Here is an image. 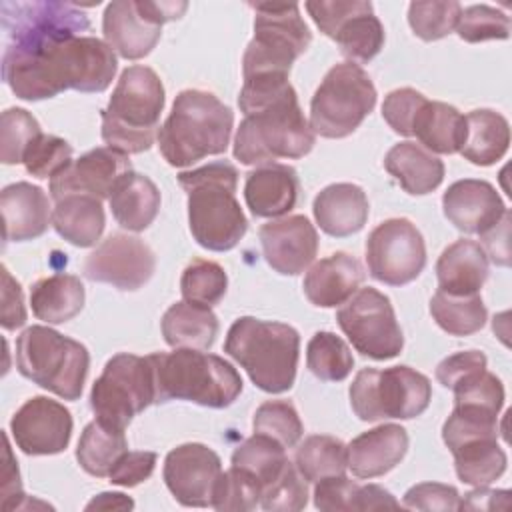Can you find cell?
<instances>
[{"label":"cell","instance_id":"19","mask_svg":"<svg viewBox=\"0 0 512 512\" xmlns=\"http://www.w3.org/2000/svg\"><path fill=\"white\" fill-rule=\"evenodd\" d=\"M222 474L220 456L200 442L172 448L164 460V482L182 506H212L216 482Z\"/></svg>","mask_w":512,"mask_h":512},{"label":"cell","instance_id":"11","mask_svg":"<svg viewBox=\"0 0 512 512\" xmlns=\"http://www.w3.org/2000/svg\"><path fill=\"white\" fill-rule=\"evenodd\" d=\"M370 76L354 62L332 66L310 100V128L322 138H346L376 106Z\"/></svg>","mask_w":512,"mask_h":512},{"label":"cell","instance_id":"50","mask_svg":"<svg viewBox=\"0 0 512 512\" xmlns=\"http://www.w3.org/2000/svg\"><path fill=\"white\" fill-rule=\"evenodd\" d=\"M72 162V146L54 134L36 136L24 152V168L36 178H54Z\"/></svg>","mask_w":512,"mask_h":512},{"label":"cell","instance_id":"56","mask_svg":"<svg viewBox=\"0 0 512 512\" xmlns=\"http://www.w3.org/2000/svg\"><path fill=\"white\" fill-rule=\"evenodd\" d=\"M304 6L312 16L314 24L320 28V32L328 38H334L344 20H348L354 12H358L364 6V0H310Z\"/></svg>","mask_w":512,"mask_h":512},{"label":"cell","instance_id":"61","mask_svg":"<svg viewBox=\"0 0 512 512\" xmlns=\"http://www.w3.org/2000/svg\"><path fill=\"white\" fill-rule=\"evenodd\" d=\"M510 504V490H490L476 486V490L460 498L458 510H504Z\"/></svg>","mask_w":512,"mask_h":512},{"label":"cell","instance_id":"27","mask_svg":"<svg viewBox=\"0 0 512 512\" xmlns=\"http://www.w3.org/2000/svg\"><path fill=\"white\" fill-rule=\"evenodd\" d=\"M312 212L324 234L346 238L364 228L370 204L366 192L358 184L336 182L316 194Z\"/></svg>","mask_w":512,"mask_h":512},{"label":"cell","instance_id":"39","mask_svg":"<svg viewBox=\"0 0 512 512\" xmlns=\"http://www.w3.org/2000/svg\"><path fill=\"white\" fill-rule=\"evenodd\" d=\"M294 466L304 476L306 482H318L322 478L340 476L348 470L346 444L328 434H314L304 438L296 448Z\"/></svg>","mask_w":512,"mask_h":512},{"label":"cell","instance_id":"8","mask_svg":"<svg viewBox=\"0 0 512 512\" xmlns=\"http://www.w3.org/2000/svg\"><path fill=\"white\" fill-rule=\"evenodd\" d=\"M16 368L40 388L64 400H78L88 376L90 354L78 340L36 324L16 340Z\"/></svg>","mask_w":512,"mask_h":512},{"label":"cell","instance_id":"57","mask_svg":"<svg viewBox=\"0 0 512 512\" xmlns=\"http://www.w3.org/2000/svg\"><path fill=\"white\" fill-rule=\"evenodd\" d=\"M488 364L486 356L480 350H462L452 356H446L438 366H436V380L444 388H454L460 380L468 378L474 372L484 370Z\"/></svg>","mask_w":512,"mask_h":512},{"label":"cell","instance_id":"49","mask_svg":"<svg viewBox=\"0 0 512 512\" xmlns=\"http://www.w3.org/2000/svg\"><path fill=\"white\" fill-rule=\"evenodd\" d=\"M456 32L464 42L470 44L486 40H506L510 36V16H506L498 8L474 4L462 10Z\"/></svg>","mask_w":512,"mask_h":512},{"label":"cell","instance_id":"40","mask_svg":"<svg viewBox=\"0 0 512 512\" xmlns=\"http://www.w3.org/2000/svg\"><path fill=\"white\" fill-rule=\"evenodd\" d=\"M430 314L434 322L450 336H470L478 332L488 318L480 294L458 296L440 288L430 300Z\"/></svg>","mask_w":512,"mask_h":512},{"label":"cell","instance_id":"54","mask_svg":"<svg viewBox=\"0 0 512 512\" xmlns=\"http://www.w3.org/2000/svg\"><path fill=\"white\" fill-rule=\"evenodd\" d=\"M400 506L408 510L452 512V510H458L460 506V494L454 486H448V484L422 482L406 490Z\"/></svg>","mask_w":512,"mask_h":512},{"label":"cell","instance_id":"7","mask_svg":"<svg viewBox=\"0 0 512 512\" xmlns=\"http://www.w3.org/2000/svg\"><path fill=\"white\" fill-rule=\"evenodd\" d=\"M314 142L316 134L292 88L274 102L244 116L236 130L232 152L246 166H262L280 158H302L314 148Z\"/></svg>","mask_w":512,"mask_h":512},{"label":"cell","instance_id":"18","mask_svg":"<svg viewBox=\"0 0 512 512\" xmlns=\"http://www.w3.org/2000/svg\"><path fill=\"white\" fill-rule=\"evenodd\" d=\"M10 434L28 456L60 454L70 444L72 414L48 396H32L10 418Z\"/></svg>","mask_w":512,"mask_h":512},{"label":"cell","instance_id":"14","mask_svg":"<svg viewBox=\"0 0 512 512\" xmlns=\"http://www.w3.org/2000/svg\"><path fill=\"white\" fill-rule=\"evenodd\" d=\"M336 322L354 350L372 360H390L404 348L392 302L376 288H358L338 308Z\"/></svg>","mask_w":512,"mask_h":512},{"label":"cell","instance_id":"47","mask_svg":"<svg viewBox=\"0 0 512 512\" xmlns=\"http://www.w3.org/2000/svg\"><path fill=\"white\" fill-rule=\"evenodd\" d=\"M262 484L246 470L238 466H230L226 472L220 474L214 496L212 508L216 510H254L260 504Z\"/></svg>","mask_w":512,"mask_h":512},{"label":"cell","instance_id":"25","mask_svg":"<svg viewBox=\"0 0 512 512\" xmlns=\"http://www.w3.org/2000/svg\"><path fill=\"white\" fill-rule=\"evenodd\" d=\"M6 242H26L42 236L52 224L46 192L30 182H14L0 192Z\"/></svg>","mask_w":512,"mask_h":512},{"label":"cell","instance_id":"21","mask_svg":"<svg viewBox=\"0 0 512 512\" xmlns=\"http://www.w3.org/2000/svg\"><path fill=\"white\" fill-rule=\"evenodd\" d=\"M128 170H132V164L126 154L108 146L94 148L50 178V196L54 202L68 194H88L104 200L110 198L116 182Z\"/></svg>","mask_w":512,"mask_h":512},{"label":"cell","instance_id":"13","mask_svg":"<svg viewBox=\"0 0 512 512\" xmlns=\"http://www.w3.org/2000/svg\"><path fill=\"white\" fill-rule=\"evenodd\" d=\"M0 20L6 52L32 54L90 30L88 16L72 2L32 0L2 2Z\"/></svg>","mask_w":512,"mask_h":512},{"label":"cell","instance_id":"35","mask_svg":"<svg viewBox=\"0 0 512 512\" xmlns=\"http://www.w3.org/2000/svg\"><path fill=\"white\" fill-rule=\"evenodd\" d=\"M510 124L490 108H478L466 114V138L460 154L476 166H492L508 152Z\"/></svg>","mask_w":512,"mask_h":512},{"label":"cell","instance_id":"58","mask_svg":"<svg viewBox=\"0 0 512 512\" xmlns=\"http://www.w3.org/2000/svg\"><path fill=\"white\" fill-rule=\"evenodd\" d=\"M26 322V306L20 284L12 278L6 266H2V318L4 330H16Z\"/></svg>","mask_w":512,"mask_h":512},{"label":"cell","instance_id":"5","mask_svg":"<svg viewBox=\"0 0 512 512\" xmlns=\"http://www.w3.org/2000/svg\"><path fill=\"white\" fill-rule=\"evenodd\" d=\"M224 352L246 370L256 388L282 394L296 380L300 334L284 322L242 316L228 328Z\"/></svg>","mask_w":512,"mask_h":512},{"label":"cell","instance_id":"9","mask_svg":"<svg viewBox=\"0 0 512 512\" xmlns=\"http://www.w3.org/2000/svg\"><path fill=\"white\" fill-rule=\"evenodd\" d=\"M254 10V38L242 56V76H290L292 64L308 50L312 32L300 16L298 4H250Z\"/></svg>","mask_w":512,"mask_h":512},{"label":"cell","instance_id":"37","mask_svg":"<svg viewBox=\"0 0 512 512\" xmlns=\"http://www.w3.org/2000/svg\"><path fill=\"white\" fill-rule=\"evenodd\" d=\"M456 476L470 486H488L506 472V452L498 438H480L452 450Z\"/></svg>","mask_w":512,"mask_h":512},{"label":"cell","instance_id":"48","mask_svg":"<svg viewBox=\"0 0 512 512\" xmlns=\"http://www.w3.org/2000/svg\"><path fill=\"white\" fill-rule=\"evenodd\" d=\"M38 120L24 108H8L0 118V160L8 166L20 164L30 142L40 136Z\"/></svg>","mask_w":512,"mask_h":512},{"label":"cell","instance_id":"33","mask_svg":"<svg viewBox=\"0 0 512 512\" xmlns=\"http://www.w3.org/2000/svg\"><path fill=\"white\" fill-rule=\"evenodd\" d=\"M412 136L432 154H456L466 138V116L452 104L426 100L414 118Z\"/></svg>","mask_w":512,"mask_h":512},{"label":"cell","instance_id":"55","mask_svg":"<svg viewBox=\"0 0 512 512\" xmlns=\"http://www.w3.org/2000/svg\"><path fill=\"white\" fill-rule=\"evenodd\" d=\"M156 452H148V450H136V452H124L116 464L112 466L108 478L112 484L116 486H124V488H132L138 486L140 482L148 480L156 468Z\"/></svg>","mask_w":512,"mask_h":512},{"label":"cell","instance_id":"30","mask_svg":"<svg viewBox=\"0 0 512 512\" xmlns=\"http://www.w3.org/2000/svg\"><path fill=\"white\" fill-rule=\"evenodd\" d=\"M384 168L412 196L436 190L444 180V162L416 142H398L384 156Z\"/></svg>","mask_w":512,"mask_h":512},{"label":"cell","instance_id":"20","mask_svg":"<svg viewBox=\"0 0 512 512\" xmlns=\"http://www.w3.org/2000/svg\"><path fill=\"white\" fill-rule=\"evenodd\" d=\"M258 236L268 266L282 276L304 272L318 252V232L302 214L274 218L260 226Z\"/></svg>","mask_w":512,"mask_h":512},{"label":"cell","instance_id":"51","mask_svg":"<svg viewBox=\"0 0 512 512\" xmlns=\"http://www.w3.org/2000/svg\"><path fill=\"white\" fill-rule=\"evenodd\" d=\"M308 504V484L298 468L288 462L280 476L262 490L260 506L272 512H298Z\"/></svg>","mask_w":512,"mask_h":512},{"label":"cell","instance_id":"28","mask_svg":"<svg viewBox=\"0 0 512 512\" xmlns=\"http://www.w3.org/2000/svg\"><path fill=\"white\" fill-rule=\"evenodd\" d=\"M488 256L476 240L460 238L442 250L436 262L438 288L448 294H480L488 280Z\"/></svg>","mask_w":512,"mask_h":512},{"label":"cell","instance_id":"53","mask_svg":"<svg viewBox=\"0 0 512 512\" xmlns=\"http://www.w3.org/2000/svg\"><path fill=\"white\" fill-rule=\"evenodd\" d=\"M428 98L414 88L392 90L382 102V118L400 136H412V124Z\"/></svg>","mask_w":512,"mask_h":512},{"label":"cell","instance_id":"32","mask_svg":"<svg viewBox=\"0 0 512 512\" xmlns=\"http://www.w3.org/2000/svg\"><path fill=\"white\" fill-rule=\"evenodd\" d=\"M162 336L172 348H212L220 324L212 308L194 302H174L162 316Z\"/></svg>","mask_w":512,"mask_h":512},{"label":"cell","instance_id":"44","mask_svg":"<svg viewBox=\"0 0 512 512\" xmlns=\"http://www.w3.org/2000/svg\"><path fill=\"white\" fill-rule=\"evenodd\" d=\"M228 288V276L218 262L194 258L180 276V292L186 302L216 306Z\"/></svg>","mask_w":512,"mask_h":512},{"label":"cell","instance_id":"26","mask_svg":"<svg viewBox=\"0 0 512 512\" xmlns=\"http://www.w3.org/2000/svg\"><path fill=\"white\" fill-rule=\"evenodd\" d=\"M364 268L348 252H334L314 262L304 274V294L320 308L342 306L364 282Z\"/></svg>","mask_w":512,"mask_h":512},{"label":"cell","instance_id":"1","mask_svg":"<svg viewBox=\"0 0 512 512\" xmlns=\"http://www.w3.org/2000/svg\"><path fill=\"white\" fill-rule=\"evenodd\" d=\"M116 68L114 50L94 36L68 38L32 54H2V80L28 102L54 98L64 90L104 92Z\"/></svg>","mask_w":512,"mask_h":512},{"label":"cell","instance_id":"45","mask_svg":"<svg viewBox=\"0 0 512 512\" xmlns=\"http://www.w3.org/2000/svg\"><path fill=\"white\" fill-rule=\"evenodd\" d=\"M460 14L462 6L456 0L410 2L408 24L420 40L434 42L456 30Z\"/></svg>","mask_w":512,"mask_h":512},{"label":"cell","instance_id":"31","mask_svg":"<svg viewBox=\"0 0 512 512\" xmlns=\"http://www.w3.org/2000/svg\"><path fill=\"white\" fill-rule=\"evenodd\" d=\"M52 226L66 242L78 248L94 246L106 226L102 200L88 194H68L56 200Z\"/></svg>","mask_w":512,"mask_h":512},{"label":"cell","instance_id":"43","mask_svg":"<svg viewBox=\"0 0 512 512\" xmlns=\"http://www.w3.org/2000/svg\"><path fill=\"white\" fill-rule=\"evenodd\" d=\"M480 438H498V414L472 404H454L442 426V440L448 450Z\"/></svg>","mask_w":512,"mask_h":512},{"label":"cell","instance_id":"41","mask_svg":"<svg viewBox=\"0 0 512 512\" xmlns=\"http://www.w3.org/2000/svg\"><path fill=\"white\" fill-rule=\"evenodd\" d=\"M288 462L286 446L258 432L238 444L232 452V466L250 472L262 484V490L280 476Z\"/></svg>","mask_w":512,"mask_h":512},{"label":"cell","instance_id":"17","mask_svg":"<svg viewBox=\"0 0 512 512\" xmlns=\"http://www.w3.org/2000/svg\"><path fill=\"white\" fill-rule=\"evenodd\" d=\"M156 270L152 248L130 234H110L84 262V276L118 290L142 288Z\"/></svg>","mask_w":512,"mask_h":512},{"label":"cell","instance_id":"62","mask_svg":"<svg viewBox=\"0 0 512 512\" xmlns=\"http://www.w3.org/2000/svg\"><path fill=\"white\" fill-rule=\"evenodd\" d=\"M130 510L134 508V502L132 498L124 496L122 492H102L98 496H94L88 504H86V510Z\"/></svg>","mask_w":512,"mask_h":512},{"label":"cell","instance_id":"42","mask_svg":"<svg viewBox=\"0 0 512 512\" xmlns=\"http://www.w3.org/2000/svg\"><path fill=\"white\" fill-rule=\"evenodd\" d=\"M306 366L318 380L342 382L354 368V356L340 336L322 330L306 346Z\"/></svg>","mask_w":512,"mask_h":512},{"label":"cell","instance_id":"6","mask_svg":"<svg viewBox=\"0 0 512 512\" xmlns=\"http://www.w3.org/2000/svg\"><path fill=\"white\" fill-rule=\"evenodd\" d=\"M154 370L156 404L188 400L206 408H226L242 392L238 370L224 358L192 348L148 354Z\"/></svg>","mask_w":512,"mask_h":512},{"label":"cell","instance_id":"52","mask_svg":"<svg viewBox=\"0 0 512 512\" xmlns=\"http://www.w3.org/2000/svg\"><path fill=\"white\" fill-rule=\"evenodd\" d=\"M360 486L344 474L322 478L314 486V506L326 512L360 510Z\"/></svg>","mask_w":512,"mask_h":512},{"label":"cell","instance_id":"38","mask_svg":"<svg viewBox=\"0 0 512 512\" xmlns=\"http://www.w3.org/2000/svg\"><path fill=\"white\" fill-rule=\"evenodd\" d=\"M336 40L340 52L354 64L370 62L384 46V26L374 16V8L370 2L354 12L344 24L338 28Z\"/></svg>","mask_w":512,"mask_h":512},{"label":"cell","instance_id":"23","mask_svg":"<svg viewBox=\"0 0 512 512\" xmlns=\"http://www.w3.org/2000/svg\"><path fill=\"white\" fill-rule=\"evenodd\" d=\"M408 432L400 424H382L356 436L348 446V470L356 478H378L396 468L408 452Z\"/></svg>","mask_w":512,"mask_h":512},{"label":"cell","instance_id":"29","mask_svg":"<svg viewBox=\"0 0 512 512\" xmlns=\"http://www.w3.org/2000/svg\"><path fill=\"white\" fill-rule=\"evenodd\" d=\"M108 202L118 226L130 232H142L156 220L162 198L158 186L148 176L128 170L116 182Z\"/></svg>","mask_w":512,"mask_h":512},{"label":"cell","instance_id":"16","mask_svg":"<svg viewBox=\"0 0 512 512\" xmlns=\"http://www.w3.org/2000/svg\"><path fill=\"white\" fill-rule=\"evenodd\" d=\"M366 264L374 280L404 286L420 276L426 266V244L408 218L380 222L366 240Z\"/></svg>","mask_w":512,"mask_h":512},{"label":"cell","instance_id":"22","mask_svg":"<svg viewBox=\"0 0 512 512\" xmlns=\"http://www.w3.org/2000/svg\"><path fill=\"white\" fill-rule=\"evenodd\" d=\"M442 210L460 232L482 236L502 220L508 208L490 182L464 178L448 186L442 196Z\"/></svg>","mask_w":512,"mask_h":512},{"label":"cell","instance_id":"10","mask_svg":"<svg viewBox=\"0 0 512 512\" xmlns=\"http://www.w3.org/2000/svg\"><path fill=\"white\" fill-rule=\"evenodd\" d=\"M350 406L362 422L410 420L432 400L430 380L410 366L362 368L350 384Z\"/></svg>","mask_w":512,"mask_h":512},{"label":"cell","instance_id":"46","mask_svg":"<svg viewBox=\"0 0 512 512\" xmlns=\"http://www.w3.org/2000/svg\"><path fill=\"white\" fill-rule=\"evenodd\" d=\"M252 428L278 440L282 446H296L304 434L302 420L288 400H266L260 404L252 418Z\"/></svg>","mask_w":512,"mask_h":512},{"label":"cell","instance_id":"59","mask_svg":"<svg viewBox=\"0 0 512 512\" xmlns=\"http://www.w3.org/2000/svg\"><path fill=\"white\" fill-rule=\"evenodd\" d=\"M4 470H2V508L4 510H18L22 508V500L26 494L22 492V482H20V472H18V462L12 458L10 450V440L8 434H4Z\"/></svg>","mask_w":512,"mask_h":512},{"label":"cell","instance_id":"12","mask_svg":"<svg viewBox=\"0 0 512 512\" xmlns=\"http://www.w3.org/2000/svg\"><path fill=\"white\" fill-rule=\"evenodd\" d=\"M156 404L154 370L148 356L114 354L90 390V408L96 420L126 430L136 414Z\"/></svg>","mask_w":512,"mask_h":512},{"label":"cell","instance_id":"3","mask_svg":"<svg viewBox=\"0 0 512 512\" xmlns=\"http://www.w3.org/2000/svg\"><path fill=\"white\" fill-rule=\"evenodd\" d=\"M234 128V112L212 92L182 90L158 130V148L170 166L184 168L206 156L224 154Z\"/></svg>","mask_w":512,"mask_h":512},{"label":"cell","instance_id":"15","mask_svg":"<svg viewBox=\"0 0 512 512\" xmlns=\"http://www.w3.org/2000/svg\"><path fill=\"white\" fill-rule=\"evenodd\" d=\"M186 2L114 0L102 16L106 44L126 60L148 56L162 36V24L182 18Z\"/></svg>","mask_w":512,"mask_h":512},{"label":"cell","instance_id":"34","mask_svg":"<svg viewBox=\"0 0 512 512\" xmlns=\"http://www.w3.org/2000/svg\"><path fill=\"white\" fill-rule=\"evenodd\" d=\"M84 284L74 274H52L32 284V314L46 324H64L84 308Z\"/></svg>","mask_w":512,"mask_h":512},{"label":"cell","instance_id":"24","mask_svg":"<svg viewBox=\"0 0 512 512\" xmlns=\"http://www.w3.org/2000/svg\"><path fill=\"white\" fill-rule=\"evenodd\" d=\"M300 194V180L288 164H262L246 174L244 200L256 218H280L288 214Z\"/></svg>","mask_w":512,"mask_h":512},{"label":"cell","instance_id":"60","mask_svg":"<svg viewBox=\"0 0 512 512\" xmlns=\"http://www.w3.org/2000/svg\"><path fill=\"white\" fill-rule=\"evenodd\" d=\"M508 236H510V212L506 210V214L502 216V220L488 230L486 234H482V240L486 244V256H490V260L498 266H508L510 264V244H508Z\"/></svg>","mask_w":512,"mask_h":512},{"label":"cell","instance_id":"36","mask_svg":"<svg viewBox=\"0 0 512 512\" xmlns=\"http://www.w3.org/2000/svg\"><path fill=\"white\" fill-rule=\"evenodd\" d=\"M126 450L128 442L124 430L112 428L100 420H92L80 434L76 460L86 474L104 478Z\"/></svg>","mask_w":512,"mask_h":512},{"label":"cell","instance_id":"4","mask_svg":"<svg viewBox=\"0 0 512 512\" xmlns=\"http://www.w3.org/2000/svg\"><path fill=\"white\" fill-rule=\"evenodd\" d=\"M164 100L162 80L152 68L140 64L124 68L102 110L104 144L126 156L150 150L158 138Z\"/></svg>","mask_w":512,"mask_h":512},{"label":"cell","instance_id":"2","mask_svg":"<svg viewBox=\"0 0 512 512\" xmlns=\"http://www.w3.org/2000/svg\"><path fill=\"white\" fill-rule=\"evenodd\" d=\"M178 184L188 196V224L192 238L206 250L228 252L248 230V220L236 200L238 170L230 162L178 174Z\"/></svg>","mask_w":512,"mask_h":512}]
</instances>
